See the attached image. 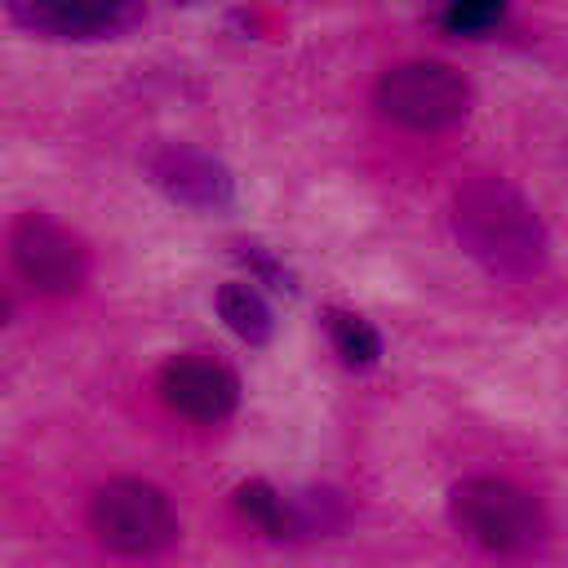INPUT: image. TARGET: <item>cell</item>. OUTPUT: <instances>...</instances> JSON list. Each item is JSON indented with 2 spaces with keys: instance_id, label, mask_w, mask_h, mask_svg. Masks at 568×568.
<instances>
[{
  "instance_id": "cell-8",
  "label": "cell",
  "mask_w": 568,
  "mask_h": 568,
  "mask_svg": "<svg viewBox=\"0 0 568 568\" xmlns=\"http://www.w3.org/2000/svg\"><path fill=\"white\" fill-rule=\"evenodd\" d=\"M160 399L186 422H222L240 404V382L226 364L213 359H169L160 373Z\"/></svg>"
},
{
  "instance_id": "cell-3",
  "label": "cell",
  "mask_w": 568,
  "mask_h": 568,
  "mask_svg": "<svg viewBox=\"0 0 568 568\" xmlns=\"http://www.w3.org/2000/svg\"><path fill=\"white\" fill-rule=\"evenodd\" d=\"M377 111L408 133H444L466 120L470 84L462 71L435 58L399 62L377 80Z\"/></svg>"
},
{
  "instance_id": "cell-10",
  "label": "cell",
  "mask_w": 568,
  "mask_h": 568,
  "mask_svg": "<svg viewBox=\"0 0 568 568\" xmlns=\"http://www.w3.org/2000/svg\"><path fill=\"white\" fill-rule=\"evenodd\" d=\"M235 510L253 528H262L266 537H297V510H293V501L280 488H271L266 479H244L235 488Z\"/></svg>"
},
{
  "instance_id": "cell-7",
  "label": "cell",
  "mask_w": 568,
  "mask_h": 568,
  "mask_svg": "<svg viewBox=\"0 0 568 568\" xmlns=\"http://www.w3.org/2000/svg\"><path fill=\"white\" fill-rule=\"evenodd\" d=\"M146 173H151V182H155L169 200H178V204H186V209H200V213H217V209H226V204L235 200V178H231V169H226L217 155H209V151H200V146H186V142H164V146H155V151L146 155Z\"/></svg>"
},
{
  "instance_id": "cell-13",
  "label": "cell",
  "mask_w": 568,
  "mask_h": 568,
  "mask_svg": "<svg viewBox=\"0 0 568 568\" xmlns=\"http://www.w3.org/2000/svg\"><path fill=\"white\" fill-rule=\"evenodd\" d=\"M235 257L240 262H248V271L257 275V280H266L271 288H280V293H293V275L262 248V244H235Z\"/></svg>"
},
{
  "instance_id": "cell-5",
  "label": "cell",
  "mask_w": 568,
  "mask_h": 568,
  "mask_svg": "<svg viewBox=\"0 0 568 568\" xmlns=\"http://www.w3.org/2000/svg\"><path fill=\"white\" fill-rule=\"evenodd\" d=\"M9 257H13V271L36 288V293H75L84 284V271H89V253L84 244L58 226L53 217L44 213H22L9 231Z\"/></svg>"
},
{
  "instance_id": "cell-1",
  "label": "cell",
  "mask_w": 568,
  "mask_h": 568,
  "mask_svg": "<svg viewBox=\"0 0 568 568\" xmlns=\"http://www.w3.org/2000/svg\"><path fill=\"white\" fill-rule=\"evenodd\" d=\"M453 235L493 280H528L546 266L550 240L532 204L497 173H470L453 191Z\"/></svg>"
},
{
  "instance_id": "cell-12",
  "label": "cell",
  "mask_w": 568,
  "mask_h": 568,
  "mask_svg": "<svg viewBox=\"0 0 568 568\" xmlns=\"http://www.w3.org/2000/svg\"><path fill=\"white\" fill-rule=\"evenodd\" d=\"M506 18V0H448L444 27L453 36H488Z\"/></svg>"
},
{
  "instance_id": "cell-11",
  "label": "cell",
  "mask_w": 568,
  "mask_h": 568,
  "mask_svg": "<svg viewBox=\"0 0 568 568\" xmlns=\"http://www.w3.org/2000/svg\"><path fill=\"white\" fill-rule=\"evenodd\" d=\"M324 320H328V337H333V346H337V355L351 364V368H368V364H377V355H382V337H377V328L368 324V320H359L355 311H324Z\"/></svg>"
},
{
  "instance_id": "cell-6",
  "label": "cell",
  "mask_w": 568,
  "mask_h": 568,
  "mask_svg": "<svg viewBox=\"0 0 568 568\" xmlns=\"http://www.w3.org/2000/svg\"><path fill=\"white\" fill-rule=\"evenodd\" d=\"M9 18L36 36L106 40L142 22V0H4Z\"/></svg>"
},
{
  "instance_id": "cell-4",
  "label": "cell",
  "mask_w": 568,
  "mask_h": 568,
  "mask_svg": "<svg viewBox=\"0 0 568 568\" xmlns=\"http://www.w3.org/2000/svg\"><path fill=\"white\" fill-rule=\"evenodd\" d=\"M89 524L115 555H155L178 537L173 501L146 479H111L93 493Z\"/></svg>"
},
{
  "instance_id": "cell-2",
  "label": "cell",
  "mask_w": 568,
  "mask_h": 568,
  "mask_svg": "<svg viewBox=\"0 0 568 568\" xmlns=\"http://www.w3.org/2000/svg\"><path fill=\"white\" fill-rule=\"evenodd\" d=\"M448 510H453V524L475 546L497 550V555L532 550L546 537V510L537 506V497H528L519 484L497 479V475H470L453 484Z\"/></svg>"
},
{
  "instance_id": "cell-9",
  "label": "cell",
  "mask_w": 568,
  "mask_h": 568,
  "mask_svg": "<svg viewBox=\"0 0 568 568\" xmlns=\"http://www.w3.org/2000/svg\"><path fill=\"white\" fill-rule=\"evenodd\" d=\"M217 315L226 320V328L248 342V346H266L271 333H275V315L266 306V297L253 288V284H222L217 288Z\"/></svg>"
}]
</instances>
